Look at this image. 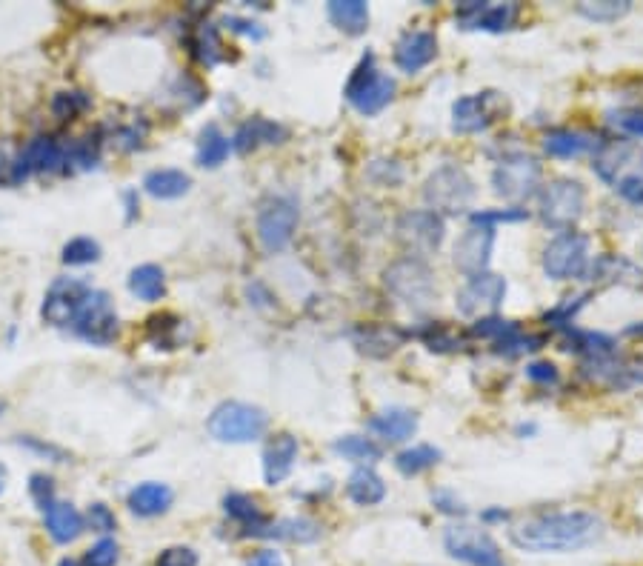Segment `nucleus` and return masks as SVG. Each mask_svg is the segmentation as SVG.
I'll list each match as a JSON object with an SVG mask.
<instances>
[{
  "mask_svg": "<svg viewBox=\"0 0 643 566\" xmlns=\"http://www.w3.org/2000/svg\"><path fill=\"white\" fill-rule=\"evenodd\" d=\"M603 521L595 512L586 509H572V512H549V515H535L526 518L518 526L509 529V541L523 549V552H578L595 541H601Z\"/></svg>",
  "mask_w": 643,
  "mask_h": 566,
  "instance_id": "nucleus-1",
  "label": "nucleus"
},
{
  "mask_svg": "<svg viewBox=\"0 0 643 566\" xmlns=\"http://www.w3.org/2000/svg\"><path fill=\"white\" fill-rule=\"evenodd\" d=\"M383 286L386 292L412 312H429L438 304V283L429 263L418 258H401L383 269Z\"/></svg>",
  "mask_w": 643,
  "mask_h": 566,
  "instance_id": "nucleus-2",
  "label": "nucleus"
},
{
  "mask_svg": "<svg viewBox=\"0 0 643 566\" xmlns=\"http://www.w3.org/2000/svg\"><path fill=\"white\" fill-rule=\"evenodd\" d=\"M395 92H398V83H395V78L389 72H383V69L375 66V55L372 52L363 55L361 63L355 66V72L349 75L346 89H343L349 106L355 112H361L363 118H372V115L383 112L392 103Z\"/></svg>",
  "mask_w": 643,
  "mask_h": 566,
  "instance_id": "nucleus-3",
  "label": "nucleus"
},
{
  "mask_svg": "<svg viewBox=\"0 0 643 566\" xmlns=\"http://www.w3.org/2000/svg\"><path fill=\"white\" fill-rule=\"evenodd\" d=\"M423 201L435 215H461L475 201V181L458 163H443L423 181Z\"/></svg>",
  "mask_w": 643,
  "mask_h": 566,
  "instance_id": "nucleus-4",
  "label": "nucleus"
},
{
  "mask_svg": "<svg viewBox=\"0 0 643 566\" xmlns=\"http://www.w3.org/2000/svg\"><path fill=\"white\" fill-rule=\"evenodd\" d=\"M592 172L615 192L629 183L643 181V146L632 138L603 141L592 155Z\"/></svg>",
  "mask_w": 643,
  "mask_h": 566,
  "instance_id": "nucleus-5",
  "label": "nucleus"
},
{
  "mask_svg": "<svg viewBox=\"0 0 643 566\" xmlns=\"http://www.w3.org/2000/svg\"><path fill=\"white\" fill-rule=\"evenodd\" d=\"M543 272L552 281H583L592 266V243L583 232H561L543 246Z\"/></svg>",
  "mask_w": 643,
  "mask_h": 566,
  "instance_id": "nucleus-6",
  "label": "nucleus"
},
{
  "mask_svg": "<svg viewBox=\"0 0 643 566\" xmlns=\"http://www.w3.org/2000/svg\"><path fill=\"white\" fill-rule=\"evenodd\" d=\"M543 169L535 155L526 152H506L492 169V189L503 201L521 203L541 192Z\"/></svg>",
  "mask_w": 643,
  "mask_h": 566,
  "instance_id": "nucleus-7",
  "label": "nucleus"
},
{
  "mask_svg": "<svg viewBox=\"0 0 643 566\" xmlns=\"http://www.w3.org/2000/svg\"><path fill=\"white\" fill-rule=\"evenodd\" d=\"M266 412L261 406L243 404V401H226L206 421V429L221 444H252L266 432Z\"/></svg>",
  "mask_w": 643,
  "mask_h": 566,
  "instance_id": "nucleus-8",
  "label": "nucleus"
},
{
  "mask_svg": "<svg viewBox=\"0 0 643 566\" xmlns=\"http://www.w3.org/2000/svg\"><path fill=\"white\" fill-rule=\"evenodd\" d=\"M446 221L432 209H406L395 221V241L406 252V258L426 261L443 246Z\"/></svg>",
  "mask_w": 643,
  "mask_h": 566,
  "instance_id": "nucleus-9",
  "label": "nucleus"
},
{
  "mask_svg": "<svg viewBox=\"0 0 643 566\" xmlns=\"http://www.w3.org/2000/svg\"><path fill=\"white\" fill-rule=\"evenodd\" d=\"M583 209H586V189L581 181L558 178L538 192L541 221L555 232H572V226L583 218Z\"/></svg>",
  "mask_w": 643,
  "mask_h": 566,
  "instance_id": "nucleus-10",
  "label": "nucleus"
},
{
  "mask_svg": "<svg viewBox=\"0 0 643 566\" xmlns=\"http://www.w3.org/2000/svg\"><path fill=\"white\" fill-rule=\"evenodd\" d=\"M581 375L589 384L612 389V392H626L632 386H643V361L623 355L618 346L581 358Z\"/></svg>",
  "mask_w": 643,
  "mask_h": 566,
  "instance_id": "nucleus-11",
  "label": "nucleus"
},
{
  "mask_svg": "<svg viewBox=\"0 0 643 566\" xmlns=\"http://www.w3.org/2000/svg\"><path fill=\"white\" fill-rule=\"evenodd\" d=\"M446 552L469 566H509L503 561V552L492 541V535L472 524H452L443 532Z\"/></svg>",
  "mask_w": 643,
  "mask_h": 566,
  "instance_id": "nucleus-12",
  "label": "nucleus"
},
{
  "mask_svg": "<svg viewBox=\"0 0 643 566\" xmlns=\"http://www.w3.org/2000/svg\"><path fill=\"white\" fill-rule=\"evenodd\" d=\"M75 335L83 338L86 344L92 346H109L115 338H118V312H115V304L112 298L103 292V289H92L89 298L83 301L81 312L75 318Z\"/></svg>",
  "mask_w": 643,
  "mask_h": 566,
  "instance_id": "nucleus-13",
  "label": "nucleus"
},
{
  "mask_svg": "<svg viewBox=\"0 0 643 566\" xmlns=\"http://www.w3.org/2000/svg\"><path fill=\"white\" fill-rule=\"evenodd\" d=\"M301 221L298 203L292 198L275 195L261 203L258 209V238H261L266 252H283L289 241L295 238V229Z\"/></svg>",
  "mask_w": 643,
  "mask_h": 566,
  "instance_id": "nucleus-14",
  "label": "nucleus"
},
{
  "mask_svg": "<svg viewBox=\"0 0 643 566\" xmlns=\"http://www.w3.org/2000/svg\"><path fill=\"white\" fill-rule=\"evenodd\" d=\"M503 298H506V278L495 275V272H483L463 283L455 292V306L463 318H489L501 309Z\"/></svg>",
  "mask_w": 643,
  "mask_h": 566,
  "instance_id": "nucleus-15",
  "label": "nucleus"
},
{
  "mask_svg": "<svg viewBox=\"0 0 643 566\" xmlns=\"http://www.w3.org/2000/svg\"><path fill=\"white\" fill-rule=\"evenodd\" d=\"M469 332H472L475 338H481V341H489V344L495 346V352H498V355H506V358H518L523 352H535V349H541L543 344L541 335L523 332L515 321H506V318H498V315L478 318Z\"/></svg>",
  "mask_w": 643,
  "mask_h": 566,
  "instance_id": "nucleus-16",
  "label": "nucleus"
},
{
  "mask_svg": "<svg viewBox=\"0 0 643 566\" xmlns=\"http://www.w3.org/2000/svg\"><path fill=\"white\" fill-rule=\"evenodd\" d=\"M89 292H92V286L81 281V278H58V281L49 286V292L43 298V321L58 326V329L72 326L75 318H78V312H81L83 301L89 298Z\"/></svg>",
  "mask_w": 643,
  "mask_h": 566,
  "instance_id": "nucleus-17",
  "label": "nucleus"
},
{
  "mask_svg": "<svg viewBox=\"0 0 643 566\" xmlns=\"http://www.w3.org/2000/svg\"><path fill=\"white\" fill-rule=\"evenodd\" d=\"M503 101L498 92H478V95H463L452 103V129L458 135H478L486 132L501 115Z\"/></svg>",
  "mask_w": 643,
  "mask_h": 566,
  "instance_id": "nucleus-18",
  "label": "nucleus"
},
{
  "mask_svg": "<svg viewBox=\"0 0 643 566\" xmlns=\"http://www.w3.org/2000/svg\"><path fill=\"white\" fill-rule=\"evenodd\" d=\"M492 249H495V229H483V226L469 223V229L452 246V263L466 278H475V275L489 272Z\"/></svg>",
  "mask_w": 643,
  "mask_h": 566,
  "instance_id": "nucleus-19",
  "label": "nucleus"
},
{
  "mask_svg": "<svg viewBox=\"0 0 643 566\" xmlns=\"http://www.w3.org/2000/svg\"><path fill=\"white\" fill-rule=\"evenodd\" d=\"M521 9L515 3H478L469 0L455 9V18L463 29H483V32H506L518 21Z\"/></svg>",
  "mask_w": 643,
  "mask_h": 566,
  "instance_id": "nucleus-20",
  "label": "nucleus"
},
{
  "mask_svg": "<svg viewBox=\"0 0 643 566\" xmlns=\"http://www.w3.org/2000/svg\"><path fill=\"white\" fill-rule=\"evenodd\" d=\"M435 55H438V38H435V32H429V29H409L395 43L392 61H395V66L401 69L403 75H418L421 69H426L429 63L435 61Z\"/></svg>",
  "mask_w": 643,
  "mask_h": 566,
  "instance_id": "nucleus-21",
  "label": "nucleus"
},
{
  "mask_svg": "<svg viewBox=\"0 0 643 566\" xmlns=\"http://www.w3.org/2000/svg\"><path fill=\"white\" fill-rule=\"evenodd\" d=\"M409 341V332L395 324H361L352 329V344L366 358H389Z\"/></svg>",
  "mask_w": 643,
  "mask_h": 566,
  "instance_id": "nucleus-22",
  "label": "nucleus"
},
{
  "mask_svg": "<svg viewBox=\"0 0 643 566\" xmlns=\"http://www.w3.org/2000/svg\"><path fill=\"white\" fill-rule=\"evenodd\" d=\"M63 152L66 149L58 141H52V138H35L21 152V158L12 166L9 178H12V183H21L29 175H35V172H58V169H63Z\"/></svg>",
  "mask_w": 643,
  "mask_h": 566,
  "instance_id": "nucleus-23",
  "label": "nucleus"
},
{
  "mask_svg": "<svg viewBox=\"0 0 643 566\" xmlns=\"http://www.w3.org/2000/svg\"><path fill=\"white\" fill-rule=\"evenodd\" d=\"M601 143V135L586 129H552L543 135V152L558 161H575L583 155H595Z\"/></svg>",
  "mask_w": 643,
  "mask_h": 566,
  "instance_id": "nucleus-24",
  "label": "nucleus"
},
{
  "mask_svg": "<svg viewBox=\"0 0 643 566\" xmlns=\"http://www.w3.org/2000/svg\"><path fill=\"white\" fill-rule=\"evenodd\" d=\"M366 426L383 444H406L418 432V412L403 409V406H389V409L375 412Z\"/></svg>",
  "mask_w": 643,
  "mask_h": 566,
  "instance_id": "nucleus-25",
  "label": "nucleus"
},
{
  "mask_svg": "<svg viewBox=\"0 0 643 566\" xmlns=\"http://www.w3.org/2000/svg\"><path fill=\"white\" fill-rule=\"evenodd\" d=\"M298 452H301L298 438L289 435V432H278V435L266 444V449H263V478H266V484H283V481L292 475V469H295Z\"/></svg>",
  "mask_w": 643,
  "mask_h": 566,
  "instance_id": "nucleus-26",
  "label": "nucleus"
},
{
  "mask_svg": "<svg viewBox=\"0 0 643 566\" xmlns=\"http://www.w3.org/2000/svg\"><path fill=\"white\" fill-rule=\"evenodd\" d=\"M586 278H592L601 286H632V289H638V286H643V269L635 261L623 258V255H601V258L592 261Z\"/></svg>",
  "mask_w": 643,
  "mask_h": 566,
  "instance_id": "nucleus-27",
  "label": "nucleus"
},
{
  "mask_svg": "<svg viewBox=\"0 0 643 566\" xmlns=\"http://www.w3.org/2000/svg\"><path fill=\"white\" fill-rule=\"evenodd\" d=\"M43 518H46V532L52 535L55 544H72L83 532L81 512L66 501H52L43 509Z\"/></svg>",
  "mask_w": 643,
  "mask_h": 566,
  "instance_id": "nucleus-28",
  "label": "nucleus"
},
{
  "mask_svg": "<svg viewBox=\"0 0 643 566\" xmlns=\"http://www.w3.org/2000/svg\"><path fill=\"white\" fill-rule=\"evenodd\" d=\"M283 138H286V129H283L281 123L266 121V118H249V121L241 123V129L235 132L232 149L246 155V152H252V149H258V146H266V143H283Z\"/></svg>",
  "mask_w": 643,
  "mask_h": 566,
  "instance_id": "nucleus-29",
  "label": "nucleus"
},
{
  "mask_svg": "<svg viewBox=\"0 0 643 566\" xmlns=\"http://www.w3.org/2000/svg\"><path fill=\"white\" fill-rule=\"evenodd\" d=\"M249 538H281V541H295V544H312L321 538V526L309 518H283L275 524H263L252 532H246Z\"/></svg>",
  "mask_w": 643,
  "mask_h": 566,
  "instance_id": "nucleus-30",
  "label": "nucleus"
},
{
  "mask_svg": "<svg viewBox=\"0 0 643 566\" xmlns=\"http://www.w3.org/2000/svg\"><path fill=\"white\" fill-rule=\"evenodd\" d=\"M172 501H175V492L166 484H155V481L135 486V489L129 492V509H132L135 515H141V518L163 515V512L172 506Z\"/></svg>",
  "mask_w": 643,
  "mask_h": 566,
  "instance_id": "nucleus-31",
  "label": "nucleus"
},
{
  "mask_svg": "<svg viewBox=\"0 0 643 566\" xmlns=\"http://www.w3.org/2000/svg\"><path fill=\"white\" fill-rule=\"evenodd\" d=\"M346 495L352 504L375 506L386 498V484L372 466H358L346 481Z\"/></svg>",
  "mask_w": 643,
  "mask_h": 566,
  "instance_id": "nucleus-32",
  "label": "nucleus"
},
{
  "mask_svg": "<svg viewBox=\"0 0 643 566\" xmlns=\"http://www.w3.org/2000/svg\"><path fill=\"white\" fill-rule=\"evenodd\" d=\"M143 189L158 201H175L192 189V178L183 169H152L143 178Z\"/></svg>",
  "mask_w": 643,
  "mask_h": 566,
  "instance_id": "nucleus-33",
  "label": "nucleus"
},
{
  "mask_svg": "<svg viewBox=\"0 0 643 566\" xmlns=\"http://www.w3.org/2000/svg\"><path fill=\"white\" fill-rule=\"evenodd\" d=\"M326 15L343 35H352V38L369 29V6L363 0H332Z\"/></svg>",
  "mask_w": 643,
  "mask_h": 566,
  "instance_id": "nucleus-34",
  "label": "nucleus"
},
{
  "mask_svg": "<svg viewBox=\"0 0 643 566\" xmlns=\"http://www.w3.org/2000/svg\"><path fill=\"white\" fill-rule=\"evenodd\" d=\"M129 292L135 298H141L146 304H155L166 295V275H163L161 266L155 263H143L138 269H132L129 275Z\"/></svg>",
  "mask_w": 643,
  "mask_h": 566,
  "instance_id": "nucleus-35",
  "label": "nucleus"
},
{
  "mask_svg": "<svg viewBox=\"0 0 643 566\" xmlns=\"http://www.w3.org/2000/svg\"><path fill=\"white\" fill-rule=\"evenodd\" d=\"M441 449L432 444H415V446H406L403 452H398V458H395V466H398V472L406 475V478H415V475H421L426 469H432V466L441 464Z\"/></svg>",
  "mask_w": 643,
  "mask_h": 566,
  "instance_id": "nucleus-36",
  "label": "nucleus"
},
{
  "mask_svg": "<svg viewBox=\"0 0 643 566\" xmlns=\"http://www.w3.org/2000/svg\"><path fill=\"white\" fill-rule=\"evenodd\" d=\"M232 152V141L223 135L221 129L215 123L203 126L201 141H198V163L203 169H218Z\"/></svg>",
  "mask_w": 643,
  "mask_h": 566,
  "instance_id": "nucleus-37",
  "label": "nucleus"
},
{
  "mask_svg": "<svg viewBox=\"0 0 643 566\" xmlns=\"http://www.w3.org/2000/svg\"><path fill=\"white\" fill-rule=\"evenodd\" d=\"M332 449L346 458V461H352V464H361V466H372L381 461L383 449L381 444H375L372 438H363V435H343L338 438Z\"/></svg>",
  "mask_w": 643,
  "mask_h": 566,
  "instance_id": "nucleus-38",
  "label": "nucleus"
},
{
  "mask_svg": "<svg viewBox=\"0 0 643 566\" xmlns=\"http://www.w3.org/2000/svg\"><path fill=\"white\" fill-rule=\"evenodd\" d=\"M223 509H226V515L229 518H235L238 524L246 526V532H252V529H258V526L266 524V518H263L261 506L255 498H249V495H243V492H232V495H226L223 498ZM243 532V535H246Z\"/></svg>",
  "mask_w": 643,
  "mask_h": 566,
  "instance_id": "nucleus-39",
  "label": "nucleus"
},
{
  "mask_svg": "<svg viewBox=\"0 0 643 566\" xmlns=\"http://www.w3.org/2000/svg\"><path fill=\"white\" fill-rule=\"evenodd\" d=\"M632 12V3L629 0H586V3H578V15L589 18L595 23H615L626 18Z\"/></svg>",
  "mask_w": 643,
  "mask_h": 566,
  "instance_id": "nucleus-40",
  "label": "nucleus"
},
{
  "mask_svg": "<svg viewBox=\"0 0 643 566\" xmlns=\"http://www.w3.org/2000/svg\"><path fill=\"white\" fill-rule=\"evenodd\" d=\"M415 335L421 338L423 346H426L429 352H458L463 346L461 335H455L452 329H446V326L438 324V321L421 326Z\"/></svg>",
  "mask_w": 643,
  "mask_h": 566,
  "instance_id": "nucleus-41",
  "label": "nucleus"
},
{
  "mask_svg": "<svg viewBox=\"0 0 643 566\" xmlns=\"http://www.w3.org/2000/svg\"><path fill=\"white\" fill-rule=\"evenodd\" d=\"M98 163V143H92L89 138L72 143L63 152V172H81V169H92Z\"/></svg>",
  "mask_w": 643,
  "mask_h": 566,
  "instance_id": "nucleus-42",
  "label": "nucleus"
},
{
  "mask_svg": "<svg viewBox=\"0 0 643 566\" xmlns=\"http://www.w3.org/2000/svg\"><path fill=\"white\" fill-rule=\"evenodd\" d=\"M61 261L66 266H89V263L101 261V243L92 238H75L63 246Z\"/></svg>",
  "mask_w": 643,
  "mask_h": 566,
  "instance_id": "nucleus-43",
  "label": "nucleus"
},
{
  "mask_svg": "<svg viewBox=\"0 0 643 566\" xmlns=\"http://www.w3.org/2000/svg\"><path fill=\"white\" fill-rule=\"evenodd\" d=\"M529 212L521 206H509V209H481V212H472L469 223L472 226H483V229H495L498 223H518L526 221Z\"/></svg>",
  "mask_w": 643,
  "mask_h": 566,
  "instance_id": "nucleus-44",
  "label": "nucleus"
},
{
  "mask_svg": "<svg viewBox=\"0 0 643 566\" xmlns=\"http://www.w3.org/2000/svg\"><path fill=\"white\" fill-rule=\"evenodd\" d=\"M195 49H198V58H201L206 66H215L218 61H223V43L218 29L212 23H203L198 29V41H195Z\"/></svg>",
  "mask_w": 643,
  "mask_h": 566,
  "instance_id": "nucleus-45",
  "label": "nucleus"
},
{
  "mask_svg": "<svg viewBox=\"0 0 643 566\" xmlns=\"http://www.w3.org/2000/svg\"><path fill=\"white\" fill-rule=\"evenodd\" d=\"M586 298H589V292L575 295V298H563V304H558L555 309H549V312L543 315V321H546V324L558 326V329H569L572 321H575V315H578L583 306H586Z\"/></svg>",
  "mask_w": 643,
  "mask_h": 566,
  "instance_id": "nucleus-46",
  "label": "nucleus"
},
{
  "mask_svg": "<svg viewBox=\"0 0 643 566\" xmlns=\"http://www.w3.org/2000/svg\"><path fill=\"white\" fill-rule=\"evenodd\" d=\"M121 558V549H118V541L112 538H101L98 544L92 546L86 555H83V564L86 566H115Z\"/></svg>",
  "mask_w": 643,
  "mask_h": 566,
  "instance_id": "nucleus-47",
  "label": "nucleus"
},
{
  "mask_svg": "<svg viewBox=\"0 0 643 566\" xmlns=\"http://www.w3.org/2000/svg\"><path fill=\"white\" fill-rule=\"evenodd\" d=\"M155 566H198V552L189 546H169L158 555Z\"/></svg>",
  "mask_w": 643,
  "mask_h": 566,
  "instance_id": "nucleus-48",
  "label": "nucleus"
},
{
  "mask_svg": "<svg viewBox=\"0 0 643 566\" xmlns=\"http://www.w3.org/2000/svg\"><path fill=\"white\" fill-rule=\"evenodd\" d=\"M86 521H89V526H92V532H101V535H106V532H115V526H118V521H115V512H112L106 504L89 506Z\"/></svg>",
  "mask_w": 643,
  "mask_h": 566,
  "instance_id": "nucleus-49",
  "label": "nucleus"
},
{
  "mask_svg": "<svg viewBox=\"0 0 643 566\" xmlns=\"http://www.w3.org/2000/svg\"><path fill=\"white\" fill-rule=\"evenodd\" d=\"M86 98H83L81 92H61L58 98H55V115L61 118V121H69V118H75L81 109H86Z\"/></svg>",
  "mask_w": 643,
  "mask_h": 566,
  "instance_id": "nucleus-50",
  "label": "nucleus"
},
{
  "mask_svg": "<svg viewBox=\"0 0 643 566\" xmlns=\"http://www.w3.org/2000/svg\"><path fill=\"white\" fill-rule=\"evenodd\" d=\"M612 123L626 132L629 138H641L643 141V109H632V112H615Z\"/></svg>",
  "mask_w": 643,
  "mask_h": 566,
  "instance_id": "nucleus-51",
  "label": "nucleus"
},
{
  "mask_svg": "<svg viewBox=\"0 0 643 566\" xmlns=\"http://www.w3.org/2000/svg\"><path fill=\"white\" fill-rule=\"evenodd\" d=\"M432 504L438 506V512H443V515H452V518H463V515H466V506H463V501L455 495V492H449V489H438V492L432 495Z\"/></svg>",
  "mask_w": 643,
  "mask_h": 566,
  "instance_id": "nucleus-52",
  "label": "nucleus"
},
{
  "mask_svg": "<svg viewBox=\"0 0 643 566\" xmlns=\"http://www.w3.org/2000/svg\"><path fill=\"white\" fill-rule=\"evenodd\" d=\"M526 378H529L532 384L555 386L558 384V366L549 364V361H535V364L526 366Z\"/></svg>",
  "mask_w": 643,
  "mask_h": 566,
  "instance_id": "nucleus-53",
  "label": "nucleus"
},
{
  "mask_svg": "<svg viewBox=\"0 0 643 566\" xmlns=\"http://www.w3.org/2000/svg\"><path fill=\"white\" fill-rule=\"evenodd\" d=\"M52 478H46V475H32V495H35V501L46 509V506L52 504Z\"/></svg>",
  "mask_w": 643,
  "mask_h": 566,
  "instance_id": "nucleus-54",
  "label": "nucleus"
},
{
  "mask_svg": "<svg viewBox=\"0 0 643 566\" xmlns=\"http://www.w3.org/2000/svg\"><path fill=\"white\" fill-rule=\"evenodd\" d=\"M246 566H286V561H283L281 552H275V549H258V552L246 561Z\"/></svg>",
  "mask_w": 643,
  "mask_h": 566,
  "instance_id": "nucleus-55",
  "label": "nucleus"
},
{
  "mask_svg": "<svg viewBox=\"0 0 643 566\" xmlns=\"http://www.w3.org/2000/svg\"><path fill=\"white\" fill-rule=\"evenodd\" d=\"M226 23H229V26H232L235 32H243V35H249V38H263L261 23L241 21V18H226Z\"/></svg>",
  "mask_w": 643,
  "mask_h": 566,
  "instance_id": "nucleus-56",
  "label": "nucleus"
},
{
  "mask_svg": "<svg viewBox=\"0 0 643 566\" xmlns=\"http://www.w3.org/2000/svg\"><path fill=\"white\" fill-rule=\"evenodd\" d=\"M618 192H621V198H626L629 203L643 206V181L629 183V186H623V189H618Z\"/></svg>",
  "mask_w": 643,
  "mask_h": 566,
  "instance_id": "nucleus-57",
  "label": "nucleus"
},
{
  "mask_svg": "<svg viewBox=\"0 0 643 566\" xmlns=\"http://www.w3.org/2000/svg\"><path fill=\"white\" fill-rule=\"evenodd\" d=\"M506 518H509L506 509H486V512H483V521H486V524H489V521H506Z\"/></svg>",
  "mask_w": 643,
  "mask_h": 566,
  "instance_id": "nucleus-58",
  "label": "nucleus"
},
{
  "mask_svg": "<svg viewBox=\"0 0 643 566\" xmlns=\"http://www.w3.org/2000/svg\"><path fill=\"white\" fill-rule=\"evenodd\" d=\"M6 481H9V469H6V466L0 464V492L6 489Z\"/></svg>",
  "mask_w": 643,
  "mask_h": 566,
  "instance_id": "nucleus-59",
  "label": "nucleus"
},
{
  "mask_svg": "<svg viewBox=\"0 0 643 566\" xmlns=\"http://www.w3.org/2000/svg\"><path fill=\"white\" fill-rule=\"evenodd\" d=\"M3 169H6V155H3V146H0V175H3Z\"/></svg>",
  "mask_w": 643,
  "mask_h": 566,
  "instance_id": "nucleus-60",
  "label": "nucleus"
},
{
  "mask_svg": "<svg viewBox=\"0 0 643 566\" xmlns=\"http://www.w3.org/2000/svg\"><path fill=\"white\" fill-rule=\"evenodd\" d=\"M58 566H78V564H75L72 558H63V561H61V564H58Z\"/></svg>",
  "mask_w": 643,
  "mask_h": 566,
  "instance_id": "nucleus-61",
  "label": "nucleus"
},
{
  "mask_svg": "<svg viewBox=\"0 0 643 566\" xmlns=\"http://www.w3.org/2000/svg\"><path fill=\"white\" fill-rule=\"evenodd\" d=\"M641 255H643V243H641Z\"/></svg>",
  "mask_w": 643,
  "mask_h": 566,
  "instance_id": "nucleus-62",
  "label": "nucleus"
}]
</instances>
